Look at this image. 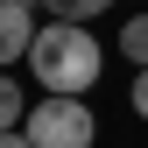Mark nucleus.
<instances>
[{
    "mask_svg": "<svg viewBox=\"0 0 148 148\" xmlns=\"http://www.w3.org/2000/svg\"><path fill=\"white\" fill-rule=\"evenodd\" d=\"M106 71V49L85 21H42L35 28V49H28V78L42 92H64V99H85Z\"/></svg>",
    "mask_w": 148,
    "mask_h": 148,
    "instance_id": "nucleus-1",
    "label": "nucleus"
},
{
    "mask_svg": "<svg viewBox=\"0 0 148 148\" xmlns=\"http://www.w3.org/2000/svg\"><path fill=\"white\" fill-rule=\"evenodd\" d=\"M21 134L35 148H92L99 141V120H92L85 99H64V92H42V106H28Z\"/></svg>",
    "mask_w": 148,
    "mask_h": 148,
    "instance_id": "nucleus-2",
    "label": "nucleus"
},
{
    "mask_svg": "<svg viewBox=\"0 0 148 148\" xmlns=\"http://www.w3.org/2000/svg\"><path fill=\"white\" fill-rule=\"evenodd\" d=\"M35 7H14V0H0V71L7 64H21L28 49H35Z\"/></svg>",
    "mask_w": 148,
    "mask_h": 148,
    "instance_id": "nucleus-3",
    "label": "nucleus"
},
{
    "mask_svg": "<svg viewBox=\"0 0 148 148\" xmlns=\"http://www.w3.org/2000/svg\"><path fill=\"white\" fill-rule=\"evenodd\" d=\"M21 120H28V106H21V78H7V71H0V134H14Z\"/></svg>",
    "mask_w": 148,
    "mask_h": 148,
    "instance_id": "nucleus-4",
    "label": "nucleus"
},
{
    "mask_svg": "<svg viewBox=\"0 0 148 148\" xmlns=\"http://www.w3.org/2000/svg\"><path fill=\"white\" fill-rule=\"evenodd\" d=\"M120 57L134 64V71H148V14H134V21L120 28Z\"/></svg>",
    "mask_w": 148,
    "mask_h": 148,
    "instance_id": "nucleus-5",
    "label": "nucleus"
},
{
    "mask_svg": "<svg viewBox=\"0 0 148 148\" xmlns=\"http://www.w3.org/2000/svg\"><path fill=\"white\" fill-rule=\"evenodd\" d=\"M49 7V21H92V14H106L113 0H42Z\"/></svg>",
    "mask_w": 148,
    "mask_h": 148,
    "instance_id": "nucleus-6",
    "label": "nucleus"
},
{
    "mask_svg": "<svg viewBox=\"0 0 148 148\" xmlns=\"http://www.w3.org/2000/svg\"><path fill=\"white\" fill-rule=\"evenodd\" d=\"M134 113L148 120V71H134Z\"/></svg>",
    "mask_w": 148,
    "mask_h": 148,
    "instance_id": "nucleus-7",
    "label": "nucleus"
},
{
    "mask_svg": "<svg viewBox=\"0 0 148 148\" xmlns=\"http://www.w3.org/2000/svg\"><path fill=\"white\" fill-rule=\"evenodd\" d=\"M0 148H35V141L21 134V127H14V134H0Z\"/></svg>",
    "mask_w": 148,
    "mask_h": 148,
    "instance_id": "nucleus-8",
    "label": "nucleus"
},
{
    "mask_svg": "<svg viewBox=\"0 0 148 148\" xmlns=\"http://www.w3.org/2000/svg\"><path fill=\"white\" fill-rule=\"evenodd\" d=\"M14 7H42V0H14Z\"/></svg>",
    "mask_w": 148,
    "mask_h": 148,
    "instance_id": "nucleus-9",
    "label": "nucleus"
}]
</instances>
